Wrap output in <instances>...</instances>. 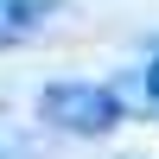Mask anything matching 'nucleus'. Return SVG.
Wrapping results in <instances>:
<instances>
[{"mask_svg": "<svg viewBox=\"0 0 159 159\" xmlns=\"http://www.w3.org/2000/svg\"><path fill=\"white\" fill-rule=\"evenodd\" d=\"M38 115L64 134H115L121 127V96L108 83H83V76H64V83H45L38 96Z\"/></svg>", "mask_w": 159, "mask_h": 159, "instance_id": "f257e3e1", "label": "nucleus"}, {"mask_svg": "<svg viewBox=\"0 0 159 159\" xmlns=\"http://www.w3.org/2000/svg\"><path fill=\"white\" fill-rule=\"evenodd\" d=\"M147 102H153V108H159V57L147 64Z\"/></svg>", "mask_w": 159, "mask_h": 159, "instance_id": "7ed1b4c3", "label": "nucleus"}, {"mask_svg": "<svg viewBox=\"0 0 159 159\" xmlns=\"http://www.w3.org/2000/svg\"><path fill=\"white\" fill-rule=\"evenodd\" d=\"M64 0H0V19H13V25H32V19H45V13H57Z\"/></svg>", "mask_w": 159, "mask_h": 159, "instance_id": "f03ea898", "label": "nucleus"}]
</instances>
